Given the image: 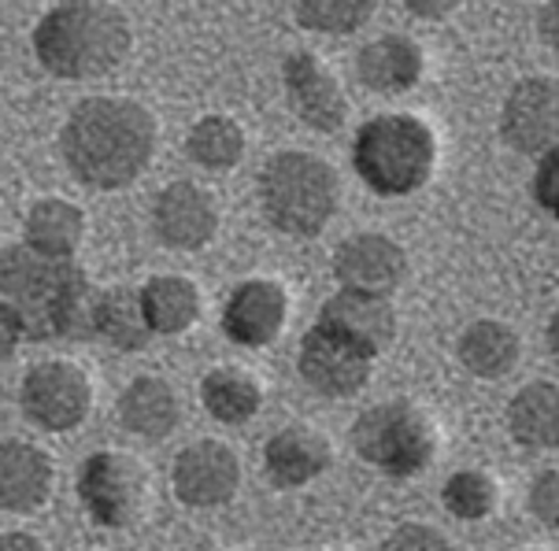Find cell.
I'll use <instances>...</instances> for the list:
<instances>
[{"instance_id":"cell-1","label":"cell","mask_w":559,"mask_h":551,"mask_svg":"<svg viewBox=\"0 0 559 551\" xmlns=\"http://www.w3.org/2000/svg\"><path fill=\"white\" fill-rule=\"evenodd\" d=\"M156 122L127 97H90L71 111L60 134L63 164L93 189H122L148 167Z\"/></svg>"},{"instance_id":"cell-2","label":"cell","mask_w":559,"mask_h":551,"mask_svg":"<svg viewBox=\"0 0 559 551\" xmlns=\"http://www.w3.org/2000/svg\"><path fill=\"white\" fill-rule=\"evenodd\" d=\"M0 303L15 315L23 337L56 340L93 334L97 297L74 260H52L34 249L0 252Z\"/></svg>"},{"instance_id":"cell-3","label":"cell","mask_w":559,"mask_h":551,"mask_svg":"<svg viewBox=\"0 0 559 551\" xmlns=\"http://www.w3.org/2000/svg\"><path fill=\"white\" fill-rule=\"evenodd\" d=\"M130 49V23L116 4L71 0L34 26V52L56 79H97L119 68Z\"/></svg>"},{"instance_id":"cell-4","label":"cell","mask_w":559,"mask_h":551,"mask_svg":"<svg viewBox=\"0 0 559 551\" xmlns=\"http://www.w3.org/2000/svg\"><path fill=\"white\" fill-rule=\"evenodd\" d=\"M438 145L415 116H378L356 134L353 164L378 196H404L426 185Z\"/></svg>"},{"instance_id":"cell-5","label":"cell","mask_w":559,"mask_h":551,"mask_svg":"<svg viewBox=\"0 0 559 551\" xmlns=\"http://www.w3.org/2000/svg\"><path fill=\"white\" fill-rule=\"evenodd\" d=\"M260 201L274 230L316 237L337 207V175L308 152H278L260 175Z\"/></svg>"},{"instance_id":"cell-6","label":"cell","mask_w":559,"mask_h":551,"mask_svg":"<svg viewBox=\"0 0 559 551\" xmlns=\"http://www.w3.org/2000/svg\"><path fill=\"white\" fill-rule=\"evenodd\" d=\"M356 452L390 478H412L433 459L438 433L415 404L393 400L364 411L353 426Z\"/></svg>"},{"instance_id":"cell-7","label":"cell","mask_w":559,"mask_h":551,"mask_svg":"<svg viewBox=\"0 0 559 551\" xmlns=\"http://www.w3.org/2000/svg\"><path fill=\"white\" fill-rule=\"evenodd\" d=\"M23 411L31 422H37L49 433H68L79 422H85L93 404V385L82 367L52 359V363H37L23 378Z\"/></svg>"},{"instance_id":"cell-8","label":"cell","mask_w":559,"mask_h":551,"mask_svg":"<svg viewBox=\"0 0 559 551\" xmlns=\"http://www.w3.org/2000/svg\"><path fill=\"white\" fill-rule=\"evenodd\" d=\"M79 496L97 526H130L141 515L145 500V474L130 455L97 452L85 459L79 474Z\"/></svg>"},{"instance_id":"cell-9","label":"cell","mask_w":559,"mask_h":551,"mask_svg":"<svg viewBox=\"0 0 559 551\" xmlns=\"http://www.w3.org/2000/svg\"><path fill=\"white\" fill-rule=\"evenodd\" d=\"M367 374H371V356L364 348L348 345L326 326L308 330L305 345H300V378L308 388L330 396V400H345L367 385Z\"/></svg>"},{"instance_id":"cell-10","label":"cell","mask_w":559,"mask_h":551,"mask_svg":"<svg viewBox=\"0 0 559 551\" xmlns=\"http://www.w3.org/2000/svg\"><path fill=\"white\" fill-rule=\"evenodd\" d=\"M241 463L219 441H197L175 463V492L189 507H219L238 492Z\"/></svg>"},{"instance_id":"cell-11","label":"cell","mask_w":559,"mask_h":551,"mask_svg":"<svg viewBox=\"0 0 559 551\" xmlns=\"http://www.w3.org/2000/svg\"><path fill=\"white\" fill-rule=\"evenodd\" d=\"M407 271L404 249L385 233H356L334 255V274L345 289L390 297Z\"/></svg>"},{"instance_id":"cell-12","label":"cell","mask_w":559,"mask_h":551,"mask_svg":"<svg viewBox=\"0 0 559 551\" xmlns=\"http://www.w3.org/2000/svg\"><path fill=\"white\" fill-rule=\"evenodd\" d=\"M282 74H286V93L300 122H308L311 130H322V134H330V130H337L345 122L348 116L345 93H341L337 79L330 74V68L319 56L293 52Z\"/></svg>"},{"instance_id":"cell-13","label":"cell","mask_w":559,"mask_h":551,"mask_svg":"<svg viewBox=\"0 0 559 551\" xmlns=\"http://www.w3.org/2000/svg\"><path fill=\"white\" fill-rule=\"evenodd\" d=\"M559 93L556 82L548 79H526L511 89L500 119V134L515 152H545L556 148V127H559Z\"/></svg>"},{"instance_id":"cell-14","label":"cell","mask_w":559,"mask_h":551,"mask_svg":"<svg viewBox=\"0 0 559 551\" xmlns=\"http://www.w3.org/2000/svg\"><path fill=\"white\" fill-rule=\"evenodd\" d=\"M319 326L334 330L337 337H345L348 345L364 348L367 356H378L393 345L396 337V315L385 297H371V292H353L341 289L337 297L322 303Z\"/></svg>"},{"instance_id":"cell-15","label":"cell","mask_w":559,"mask_h":551,"mask_svg":"<svg viewBox=\"0 0 559 551\" xmlns=\"http://www.w3.org/2000/svg\"><path fill=\"white\" fill-rule=\"evenodd\" d=\"M282 322H286V289L278 282L255 278L241 282L230 292L223 311V330L234 345L245 348H263L278 337Z\"/></svg>"},{"instance_id":"cell-16","label":"cell","mask_w":559,"mask_h":551,"mask_svg":"<svg viewBox=\"0 0 559 551\" xmlns=\"http://www.w3.org/2000/svg\"><path fill=\"white\" fill-rule=\"evenodd\" d=\"M153 226L159 241L170 249H201L212 241L219 212L204 189H197L193 182H175L156 196Z\"/></svg>"},{"instance_id":"cell-17","label":"cell","mask_w":559,"mask_h":551,"mask_svg":"<svg viewBox=\"0 0 559 551\" xmlns=\"http://www.w3.org/2000/svg\"><path fill=\"white\" fill-rule=\"evenodd\" d=\"M52 459L26 441L0 444V511L26 515L49 500Z\"/></svg>"},{"instance_id":"cell-18","label":"cell","mask_w":559,"mask_h":551,"mask_svg":"<svg viewBox=\"0 0 559 551\" xmlns=\"http://www.w3.org/2000/svg\"><path fill=\"white\" fill-rule=\"evenodd\" d=\"M263 459H267V474L274 484L300 489L330 467V444L326 436L308 430V426H289V430L271 436Z\"/></svg>"},{"instance_id":"cell-19","label":"cell","mask_w":559,"mask_h":551,"mask_svg":"<svg viewBox=\"0 0 559 551\" xmlns=\"http://www.w3.org/2000/svg\"><path fill=\"white\" fill-rule=\"evenodd\" d=\"M356 71L378 93H404L423 79V49L412 37L385 34L359 52Z\"/></svg>"},{"instance_id":"cell-20","label":"cell","mask_w":559,"mask_h":551,"mask_svg":"<svg viewBox=\"0 0 559 551\" xmlns=\"http://www.w3.org/2000/svg\"><path fill=\"white\" fill-rule=\"evenodd\" d=\"M119 418L130 433L145 436V441H159L178 426L175 388L159 382V378H138L119 396Z\"/></svg>"},{"instance_id":"cell-21","label":"cell","mask_w":559,"mask_h":551,"mask_svg":"<svg viewBox=\"0 0 559 551\" xmlns=\"http://www.w3.org/2000/svg\"><path fill=\"white\" fill-rule=\"evenodd\" d=\"M138 297L153 334H182L201 315V292L182 274H156Z\"/></svg>"},{"instance_id":"cell-22","label":"cell","mask_w":559,"mask_h":551,"mask_svg":"<svg viewBox=\"0 0 559 551\" xmlns=\"http://www.w3.org/2000/svg\"><path fill=\"white\" fill-rule=\"evenodd\" d=\"M511 436L526 448H556L559 444V393L556 385L534 382L508 407Z\"/></svg>"},{"instance_id":"cell-23","label":"cell","mask_w":559,"mask_h":551,"mask_svg":"<svg viewBox=\"0 0 559 551\" xmlns=\"http://www.w3.org/2000/svg\"><path fill=\"white\" fill-rule=\"evenodd\" d=\"M85 215L68 201H41L26 215V249L52 255V260H71L82 244Z\"/></svg>"},{"instance_id":"cell-24","label":"cell","mask_w":559,"mask_h":551,"mask_svg":"<svg viewBox=\"0 0 559 551\" xmlns=\"http://www.w3.org/2000/svg\"><path fill=\"white\" fill-rule=\"evenodd\" d=\"M93 334H100L108 345H116L119 351H141L153 337L141 311V297L134 289H111L97 297L93 308Z\"/></svg>"},{"instance_id":"cell-25","label":"cell","mask_w":559,"mask_h":551,"mask_svg":"<svg viewBox=\"0 0 559 551\" xmlns=\"http://www.w3.org/2000/svg\"><path fill=\"white\" fill-rule=\"evenodd\" d=\"M460 363L475 378H504L519 363V337L504 322H475L460 337Z\"/></svg>"},{"instance_id":"cell-26","label":"cell","mask_w":559,"mask_h":551,"mask_svg":"<svg viewBox=\"0 0 559 551\" xmlns=\"http://www.w3.org/2000/svg\"><path fill=\"white\" fill-rule=\"evenodd\" d=\"M201 400L207 411H212V418H219L226 426H238V422H249V418L260 411L263 393L245 370L226 367V370H212L201 382Z\"/></svg>"},{"instance_id":"cell-27","label":"cell","mask_w":559,"mask_h":551,"mask_svg":"<svg viewBox=\"0 0 559 551\" xmlns=\"http://www.w3.org/2000/svg\"><path fill=\"white\" fill-rule=\"evenodd\" d=\"M189 156L207 170H230L245 156V134L234 119L207 116L189 130Z\"/></svg>"},{"instance_id":"cell-28","label":"cell","mask_w":559,"mask_h":551,"mask_svg":"<svg viewBox=\"0 0 559 551\" xmlns=\"http://www.w3.org/2000/svg\"><path fill=\"white\" fill-rule=\"evenodd\" d=\"M300 26L322 34H348L374 15V0H300L293 4Z\"/></svg>"},{"instance_id":"cell-29","label":"cell","mask_w":559,"mask_h":551,"mask_svg":"<svg viewBox=\"0 0 559 551\" xmlns=\"http://www.w3.org/2000/svg\"><path fill=\"white\" fill-rule=\"evenodd\" d=\"M444 507H449L456 518H467V522L489 518L492 507H497V481L481 470L452 474L449 484H444Z\"/></svg>"},{"instance_id":"cell-30","label":"cell","mask_w":559,"mask_h":551,"mask_svg":"<svg viewBox=\"0 0 559 551\" xmlns=\"http://www.w3.org/2000/svg\"><path fill=\"white\" fill-rule=\"evenodd\" d=\"M382 551H456V548L430 526H401L382 544Z\"/></svg>"},{"instance_id":"cell-31","label":"cell","mask_w":559,"mask_h":551,"mask_svg":"<svg viewBox=\"0 0 559 551\" xmlns=\"http://www.w3.org/2000/svg\"><path fill=\"white\" fill-rule=\"evenodd\" d=\"M559 474L556 470H545L542 478L534 481V492H530V507H534L537 522L545 529H556L559 526Z\"/></svg>"},{"instance_id":"cell-32","label":"cell","mask_w":559,"mask_h":551,"mask_svg":"<svg viewBox=\"0 0 559 551\" xmlns=\"http://www.w3.org/2000/svg\"><path fill=\"white\" fill-rule=\"evenodd\" d=\"M534 196L545 212L556 215V196H559V152L548 148L537 164V175H534Z\"/></svg>"},{"instance_id":"cell-33","label":"cell","mask_w":559,"mask_h":551,"mask_svg":"<svg viewBox=\"0 0 559 551\" xmlns=\"http://www.w3.org/2000/svg\"><path fill=\"white\" fill-rule=\"evenodd\" d=\"M19 340H23V330H19V322H15L12 311H8L4 303H0V363L15 356Z\"/></svg>"},{"instance_id":"cell-34","label":"cell","mask_w":559,"mask_h":551,"mask_svg":"<svg viewBox=\"0 0 559 551\" xmlns=\"http://www.w3.org/2000/svg\"><path fill=\"white\" fill-rule=\"evenodd\" d=\"M404 12H412L419 19H441V15L456 12V0H433V4H430V0H407Z\"/></svg>"},{"instance_id":"cell-35","label":"cell","mask_w":559,"mask_h":551,"mask_svg":"<svg viewBox=\"0 0 559 551\" xmlns=\"http://www.w3.org/2000/svg\"><path fill=\"white\" fill-rule=\"evenodd\" d=\"M0 551H45V544L31 534H0Z\"/></svg>"},{"instance_id":"cell-36","label":"cell","mask_w":559,"mask_h":551,"mask_svg":"<svg viewBox=\"0 0 559 551\" xmlns=\"http://www.w3.org/2000/svg\"><path fill=\"white\" fill-rule=\"evenodd\" d=\"M556 15H559V8H556V4H545V8H542V19H537V23H542L545 45H552V49H556Z\"/></svg>"}]
</instances>
